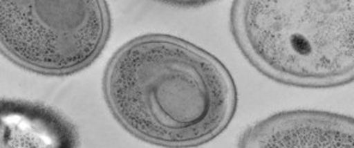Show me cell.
Returning a JSON list of instances; mask_svg holds the SVG:
<instances>
[{"label": "cell", "mask_w": 354, "mask_h": 148, "mask_svg": "<svg viewBox=\"0 0 354 148\" xmlns=\"http://www.w3.org/2000/svg\"><path fill=\"white\" fill-rule=\"evenodd\" d=\"M0 118L3 148H71L80 142L75 126L46 105L3 100Z\"/></svg>", "instance_id": "cell-5"}, {"label": "cell", "mask_w": 354, "mask_h": 148, "mask_svg": "<svg viewBox=\"0 0 354 148\" xmlns=\"http://www.w3.org/2000/svg\"><path fill=\"white\" fill-rule=\"evenodd\" d=\"M103 95L129 134L163 147H196L221 136L237 109L225 65L176 36L149 34L124 44L106 65Z\"/></svg>", "instance_id": "cell-1"}, {"label": "cell", "mask_w": 354, "mask_h": 148, "mask_svg": "<svg viewBox=\"0 0 354 148\" xmlns=\"http://www.w3.org/2000/svg\"><path fill=\"white\" fill-rule=\"evenodd\" d=\"M230 28L244 57L278 83L329 89L353 80V0H239Z\"/></svg>", "instance_id": "cell-2"}, {"label": "cell", "mask_w": 354, "mask_h": 148, "mask_svg": "<svg viewBox=\"0 0 354 148\" xmlns=\"http://www.w3.org/2000/svg\"><path fill=\"white\" fill-rule=\"evenodd\" d=\"M243 148H353L354 121L342 113L293 110L275 113L247 128Z\"/></svg>", "instance_id": "cell-4"}, {"label": "cell", "mask_w": 354, "mask_h": 148, "mask_svg": "<svg viewBox=\"0 0 354 148\" xmlns=\"http://www.w3.org/2000/svg\"><path fill=\"white\" fill-rule=\"evenodd\" d=\"M111 30L103 0H1L0 48L21 67L68 75L91 65Z\"/></svg>", "instance_id": "cell-3"}]
</instances>
